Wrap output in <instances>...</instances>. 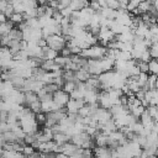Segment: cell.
<instances>
[{
    "label": "cell",
    "mask_w": 158,
    "mask_h": 158,
    "mask_svg": "<svg viewBox=\"0 0 158 158\" xmlns=\"http://www.w3.org/2000/svg\"><path fill=\"white\" fill-rule=\"evenodd\" d=\"M106 52H107V48L98 43V44L90 46L86 49H81L79 56L85 59H102L106 56Z\"/></svg>",
    "instance_id": "cell-1"
},
{
    "label": "cell",
    "mask_w": 158,
    "mask_h": 158,
    "mask_svg": "<svg viewBox=\"0 0 158 158\" xmlns=\"http://www.w3.org/2000/svg\"><path fill=\"white\" fill-rule=\"evenodd\" d=\"M44 40L47 42V47L57 51L58 53L65 47V43H67V40L62 35H51V36L46 37Z\"/></svg>",
    "instance_id": "cell-2"
},
{
    "label": "cell",
    "mask_w": 158,
    "mask_h": 158,
    "mask_svg": "<svg viewBox=\"0 0 158 158\" xmlns=\"http://www.w3.org/2000/svg\"><path fill=\"white\" fill-rule=\"evenodd\" d=\"M69 94L68 93H65L63 89H58L57 91H54L53 94H52V100H53V102L54 104H57L60 109L62 107H65V105H67V102L69 101Z\"/></svg>",
    "instance_id": "cell-3"
},
{
    "label": "cell",
    "mask_w": 158,
    "mask_h": 158,
    "mask_svg": "<svg viewBox=\"0 0 158 158\" xmlns=\"http://www.w3.org/2000/svg\"><path fill=\"white\" fill-rule=\"evenodd\" d=\"M91 117H93L98 123H100V125H101V123H105L106 121H109V120L112 118L110 111L106 110V109H102V107H98L96 111L91 115Z\"/></svg>",
    "instance_id": "cell-4"
},
{
    "label": "cell",
    "mask_w": 158,
    "mask_h": 158,
    "mask_svg": "<svg viewBox=\"0 0 158 158\" xmlns=\"http://www.w3.org/2000/svg\"><path fill=\"white\" fill-rule=\"evenodd\" d=\"M85 105V101L83 99H69V101L67 102L65 105V110H67V114H78L79 109L83 107Z\"/></svg>",
    "instance_id": "cell-5"
},
{
    "label": "cell",
    "mask_w": 158,
    "mask_h": 158,
    "mask_svg": "<svg viewBox=\"0 0 158 158\" xmlns=\"http://www.w3.org/2000/svg\"><path fill=\"white\" fill-rule=\"evenodd\" d=\"M93 156H94V158H111L112 157V149L110 147L95 146L93 148Z\"/></svg>",
    "instance_id": "cell-6"
},
{
    "label": "cell",
    "mask_w": 158,
    "mask_h": 158,
    "mask_svg": "<svg viewBox=\"0 0 158 158\" xmlns=\"http://www.w3.org/2000/svg\"><path fill=\"white\" fill-rule=\"evenodd\" d=\"M78 149H79V147L75 146L74 143H72L70 141L67 142V143H64V144H62V146H59V153H62V154H64L67 157L73 156L74 153L78 152Z\"/></svg>",
    "instance_id": "cell-7"
},
{
    "label": "cell",
    "mask_w": 158,
    "mask_h": 158,
    "mask_svg": "<svg viewBox=\"0 0 158 158\" xmlns=\"http://www.w3.org/2000/svg\"><path fill=\"white\" fill-rule=\"evenodd\" d=\"M98 96H99V90L86 89L83 100L85 101V104H96L98 102Z\"/></svg>",
    "instance_id": "cell-8"
},
{
    "label": "cell",
    "mask_w": 158,
    "mask_h": 158,
    "mask_svg": "<svg viewBox=\"0 0 158 158\" xmlns=\"http://www.w3.org/2000/svg\"><path fill=\"white\" fill-rule=\"evenodd\" d=\"M40 68L43 69L44 72H58V70H62V68H60L59 65H57V64L54 63V60H49V59L42 60Z\"/></svg>",
    "instance_id": "cell-9"
},
{
    "label": "cell",
    "mask_w": 158,
    "mask_h": 158,
    "mask_svg": "<svg viewBox=\"0 0 158 158\" xmlns=\"http://www.w3.org/2000/svg\"><path fill=\"white\" fill-rule=\"evenodd\" d=\"M42 59L43 60H47V59H49V60H54L58 56H59V53L57 52V51H54V49H52V48H49V47H43L42 48Z\"/></svg>",
    "instance_id": "cell-10"
},
{
    "label": "cell",
    "mask_w": 158,
    "mask_h": 158,
    "mask_svg": "<svg viewBox=\"0 0 158 158\" xmlns=\"http://www.w3.org/2000/svg\"><path fill=\"white\" fill-rule=\"evenodd\" d=\"M100 65H101L102 73H104V72L114 70V67H115V59H111V58H109V57H104L102 59H100Z\"/></svg>",
    "instance_id": "cell-11"
},
{
    "label": "cell",
    "mask_w": 158,
    "mask_h": 158,
    "mask_svg": "<svg viewBox=\"0 0 158 158\" xmlns=\"http://www.w3.org/2000/svg\"><path fill=\"white\" fill-rule=\"evenodd\" d=\"M74 75H75V81H81V83H85L91 77L90 73L88 72V69H83V68L74 72Z\"/></svg>",
    "instance_id": "cell-12"
},
{
    "label": "cell",
    "mask_w": 158,
    "mask_h": 158,
    "mask_svg": "<svg viewBox=\"0 0 158 158\" xmlns=\"http://www.w3.org/2000/svg\"><path fill=\"white\" fill-rule=\"evenodd\" d=\"M52 141H54L58 146H62V144H64V143L70 141V136H68L64 132H57V133L53 135V139Z\"/></svg>",
    "instance_id": "cell-13"
},
{
    "label": "cell",
    "mask_w": 158,
    "mask_h": 158,
    "mask_svg": "<svg viewBox=\"0 0 158 158\" xmlns=\"http://www.w3.org/2000/svg\"><path fill=\"white\" fill-rule=\"evenodd\" d=\"M1 137H2V139H4L6 143H14V142H19V139H17L16 135H15V133H14V131H11V130L2 132V133H1Z\"/></svg>",
    "instance_id": "cell-14"
},
{
    "label": "cell",
    "mask_w": 158,
    "mask_h": 158,
    "mask_svg": "<svg viewBox=\"0 0 158 158\" xmlns=\"http://www.w3.org/2000/svg\"><path fill=\"white\" fill-rule=\"evenodd\" d=\"M25 80H26V79H23L22 77H19V75H15V74H14L10 81L12 83V85H14V88H15V89L22 90L23 84H25Z\"/></svg>",
    "instance_id": "cell-15"
},
{
    "label": "cell",
    "mask_w": 158,
    "mask_h": 158,
    "mask_svg": "<svg viewBox=\"0 0 158 158\" xmlns=\"http://www.w3.org/2000/svg\"><path fill=\"white\" fill-rule=\"evenodd\" d=\"M38 100V96L33 91H25V106H28L30 104Z\"/></svg>",
    "instance_id": "cell-16"
},
{
    "label": "cell",
    "mask_w": 158,
    "mask_h": 158,
    "mask_svg": "<svg viewBox=\"0 0 158 158\" xmlns=\"http://www.w3.org/2000/svg\"><path fill=\"white\" fill-rule=\"evenodd\" d=\"M12 28H14V23H12L10 20H7V21L4 22V23H0V36L7 35Z\"/></svg>",
    "instance_id": "cell-17"
},
{
    "label": "cell",
    "mask_w": 158,
    "mask_h": 158,
    "mask_svg": "<svg viewBox=\"0 0 158 158\" xmlns=\"http://www.w3.org/2000/svg\"><path fill=\"white\" fill-rule=\"evenodd\" d=\"M52 105H53V100H42L41 101V112H43V114L52 112Z\"/></svg>",
    "instance_id": "cell-18"
},
{
    "label": "cell",
    "mask_w": 158,
    "mask_h": 158,
    "mask_svg": "<svg viewBox=\"0 0 158 158\" xmlns=\"http://www.w3.org/2000/svg\"><path fill=\"white\" fill-rule=\"evenodd\" d=\"M10 41L11 40H16V41H22V32L17 28V27H14L9 33H7Z\"/></svg>",
    "instance_id": "cell-19"
},
{
    "label": "cell",
    "mask_w": 158,
    "mask_h": 158,
    "mask_svg": "<svg viewBox=\"0 0 158 158\" xmlns=\"http://www.w3.org/2000/svg\"><path fill=\"white\" fill-rule=\"evenodd\" d=\"M148 74H153L158 77V60L151 59L148 62Z\"/></svg>",
    "instance_id": "cell-20"
},
{
    "label": "cell",
    "mask_w": 158,
    "mask_h": 158,
    "mask_svg": "<svg viewBox=\"0 0 158 158\" xmlns=\"http://www.w3.org/2000/svg\"><path fill=\"white\" fill-rule=\"evenodd\" d=\"M151 5H152V2L151 1H147V0H142L141 2H139V5H138V7H137V10H138V12L142 15V14H147L148 11H149V7H151Z\"/></svg>",
    "instance_id": "cell-21"
},
{
    "label": "cell",
    "mask_w": 158,
    "mask_h": 158,
    "mask_svg": "<svg viewBox=\"0 0 158 158\" xmlns=\"http://www.w3.org/2000/svg\"><path fill=\"white\" fill-rule=\"evenodd\" d=\"M14 7V12H17V14H23L25 12V6H23V2L19 1V0H15L12 2H10Z\"/></svg>",
    "instance_id": "cell-22"
},
{
    "label": "cell",
    "mask_w": 158,
    "mask_h": 158,
    "mask_svg": "<svg viewBox=\"0 0 158 158\" xmlns=\"http://www.w3.org/2000/svg\"><path fill=\"white\" fill-rule=\"evenodd\" d=\"M75 88H77V83L75 81H64V84L62 86V89L68 94H70Z\"/></svg>",
    "instance_id": "cell-23"
},
{
    "label": "cell",
    "mask_w": 158,
    "mask_h": 158,
    "mask_svg": "<svg viewBox=\"0 0 158 158\" xmlns=\"http://www.w3.org/2000/svg\"><path fill=\"white\" fill-rule=\"evenodd\" d=\"M142 0H128V2H127V7H126V11L127 12H132L135 9H137L138 7V5H139V2H141Z\"/></svg>",
    "instance_id": "cell-24"
},
{
    "label": "cell",
    "mask_w": 158,
    "mask_h": 158,
    "mask_svg": "<svg viewBox=\"0 0 158 158\" xmlns=\"http://www.w3.org/2000/svg\"><path fill=\"white\" fill-rule=\"evenodd\" d=\"M148 52H149L152 59H158V43L151 44V47L148 48Z\"/></svg>",
    "instance_id": "cell-25"
},
{
    "label": "cell",
    "mask_w": 158,
    "mask_h": 158,
    "mask_svg": "<svg viewBox=\"0 0 158 158\" xmlns=\"http://www.w3.org/2000/svg\"><path fill=\"white\" fill-rule=\"evenodd\" d=\"M9 19H10V21H11L12 23H17V25H20V23L23 21L22 14H17V12H14Z\"/></svg>",
    "instance_id": "cell-26"
},
{
    "label": "cell",
    "mask_w": 158,
    "mask_h": 158,
    "mask_svg": "<svg viewBox=\"0 0 158 158\" xmlns=\"http://www.w3.org/2000/svg\"><path fill=\"white\" fill-rule=\"evenodd\" d=\"M14 59H15V60H26V59H28V53H27V51H26V49H21L19 53H16V54L14 56Z\"/></svg>",
    "instance_id": "cell-27"
},
{
    "label": "cell",
    "mask_w": 158,
    "mask_h": 158,
    "mask_svg": "<svg viewBox=\"0 0 158 158\" xmlns=\"http://www.w3.org/2000/svg\"><path fill=\"white\" fill-rule=\"evenodd\" d=\"M33 153H36V149L31 146V144H25L22 147V154L25 157H28V156H32Z\"/></svg>",
    "instance_id": "cell-28"
},
{
    "label": "cell",
    "mask_w": 158,
    "mask_h": 158,
    "mask_svg": "<svg viewBox=\"0 0 158 158\" xmlns=\"http://www.w3.org/2000/svg\"><path fill=\"white\" fill-rule=\"evenodd\" d=\"M58 89H60L58 85H56V84H53V83H51V84H44V86H43V90L46 91V93H48V94H53L54 91H57Z\"/></svg>",
    "instance_id": "cell-29"
},
{
    "label": "cell",
    "mask_w": 158,
    "mask_h": 158,
    "mask_svg": "<svg viewBox=\"0 0 158 158\" xmlns=\"http://www.w3.org/2000/svg\"><path fill=\"white\" fill-rule=\"evenodd\" d=\"M27 107H28L33 114H38V112H41V101H40V100H37V101H35V102L30 104Z\"/></svg>",
    "instance_id": "cell-30"
},
{
    "label": "cell",
    "mask_w": 158,
    "mask_h": 158,
    "mask_svg": "<svg viewBox=\"0 0 158 158\" xmlns=\"http://www.w3.org/2000/svg\"><path fill=\"white\" fill-rule=\"evenodd\" d=\"M26 23H27V26H28V27H31V28H41V27H40V22H38V19H37V17H33V19H28V20H26Z\"/></svg>",
    "instance_id": "cell-31"
},
{
    "label": "cell",
    "mask_w": 158,
    "mask_h": 158,
    "mask_svg": "<svg viewBox=\"0 0 158 158\" xmlns=\"http://www.w3.org/2000/svg\"><path fill=\"white\" fill-rule=\"evenodd\" d=\"M46 118H47V115H46V114H43V112H38V114H36V121H37L38 126H44Z\"/></svg>",
    "instance_id": "cell-32"
},
{
    "label": "cell",
    "mask_w": 158,
    "mask_h": 158,
    "mask_svg": "<svg viewBox=\"0 0 158 158\" xmlns=\"http://www.w3.org/2000/svg\"><path fill=\"white\" fill-rule=\"evenodd\" d=\"M106 6L107 9H111V10H118L120 2L117 0H106Z\"/></svg>",
    "instance_id": "cell-33"
},
{
    "label": "cell",
    "mask_w": 158,
    "mask_h": 158,
    "mask_svg": "<svg viewBox=\"0 0 158 158\" xmlns=\"http://www.w3.org/2000/svg\"><path fill=\"white\" fill-rule=\"evenodd\" d=\"M69 5H70V0H59L58 1V10L60 11L65 7H69Z\"/></svg>",
    "instance_id": "cell-34"
},
{
    "label": "cell",
    "mask_w": 158,
    "mask_h": 158,
    "mask_svg": "<svg viewBox=\"0 0 158 158\" xmlns=\"http://www.w3.org/2000/svg\"><path fill=\"white\" fill-rule=\"evenodd\" d=\"M2 12H4V14H5V16H6L7 19H9V17H10V16H11V15L14 14V7H12V5H11V4L9 2V5H7L6 7H5V10H4Z\"/></svg>",
    "instance_id": "cell-35"
},
{
    "label": "cell",
    "mask_w": 158,
    "mask_h": 158,
    "mask_svg": "<svg viewBox=\"0 0 158 158\" xmlns=\"http://www.w3.org/2000/svg\"><path fill=\"white\" fill-rule=\"evenodd\" d=\"M72 12H73V10H72L70 7H65V9L60 10V14H62V16H63V17H70Z\"/></svg>",
    "instance_id": "cell-36"
},
{
    "label": "cell",
    "mask_w": 158,
    "mask_h": 158,
    "mask_svg": "<svg viewBox=\"0 0 158 158\" xmlns=\"http://www.w3.org/2000/svg\"><path fill=\"white\" fill-rule=\"evenodd\" d=\"M59 54H60V56H63V57H70V56H72V53H70L69 48H67V47H64V48L59 52Z\"/></svg>",
    "instance_id": "cell-37"
},
{
    "label": "cell",
    "mask_w": 158,
    "mask_h": 158,
    "mask_svg": "<svg viewBox=\"0 0 158 158\" xmlns=\"http://www.w3.org/2000/svg\"><path fill=\"white\" fill-rule=\"evenodd\" d=\"M69 158H85V157H84V154H83V152H81V148H79L78 152L74 153L73 156H70Z\"/></svg>",
    "instance_id": "cell-38"
},
{
    "label": "cell",
    "mask_w": 158,
    "mask_h": 158,
    "mask_svg": "<svg viewBox=\"0 0 158 158\" xmlns=\"http://www.w3.org/2000/svg\"><path fill=\"white\" fill-rule=\"evenodd\" d=\"M37 44H38V47L43 48V47H46V46H47V42H46V40H44V38H41V40L37 42Z\"/></svg>",
    "instance_id": "cell-39"
},
{
    "label": "cell",
    "mask_w": 158,
    "mask_h": 158,
    "mask_svg": "<svg viewBox=\"0 0 158 158\" xmlns=\"http://www.w3.org/2000/svg\"><path fill=\"white\" fill-rule=\"evenodd\" d=\"M41 158H56V153H47V154L41 153Z\"/></svg>",
    "instance_id": "cell-40"
},
{
    "label": "cell",
    "mask_w": 158,
    "mask_h": 158,
    "mask_svg": "<svg viewBox=\"0 0 158 158\" xmlns=\"http://www.w3.org/2000/svg\"><path fill=\"white\" fill-rule=\"evenodd\" d=\"M6 21H7V17L5 16V14L4 12H0V23H4Z\"/></svg>",
    "instance_id": "cell-41"
},
{
    "label": "cell",
    "mask_w": 158,
    "mask_h": 158,
    "mask_svg": "<svg viewBox=\"0 0 158 158\" xmlns=\"http://www.w3.org/2000/svg\"><path fill=\"white\" fill-rule=\"evenodd\" d=\"M152 5L154 6V9H156V11L158 12V0H153V2H152Z\"/></svg>",
    "instance_id": "cell-42"
},
{
    "label": "cell",
    "mask_w": 158,
    "mask_h": 158,
    "mask_svg": "<svg viewBox=\"0 0 158 158\" xmlns=\"http://www.w3.org/2000/svg\"><path fill=\"white\" fill-rule=\"evenodd\" d=\"M2 153H4V148H2L1 146H0V158L2 157Z\"/></svg>",
    "instance_id": "cell-43"
},
{
    "label": "cell",
    "mask_w": 158,
    "mask_h": 158,
    "mask_svg": "<svg viewBox=\"0 0 158 158\" xmlns=\"http://www.w3.org/2000/svg\"><path fill=\"white\" fill-rule=\"evenodd\" d=\"M1 1H4V0H0V2H1Z\"/></svg>",
    "instance_id": "cell-44"
},
{
    "label": "cell",
    "mask_w": 158,
    "mask_h": 158,
    "mask_svg": "<svg viewBox=\"0 0 158 158\" xmlns=\"http://www.w3.org/2000/svg\"><path fill=\"white\" fill-rule=\"evenodd\" d=\"M135 158H138V157H135Z\"/></svg>",
    "instance_id": "cell-45"
}]
</instances>
